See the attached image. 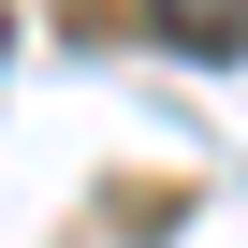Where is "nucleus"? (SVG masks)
Segmentation results:
<instances>
[{
	"instance_id": "nucleus-1",
	"label": "nucleus",
	"mask_w": 248,
	"mask_h": 248,
	"mask_svg": "<svg viewBox=\"0 0 248 248\" xmlns=\"http://www.w3.org/2000/svg\"><path fill=\"white\" fill-rule=\"evenodd\" d=\"M146 15H161L175 59H233V44H248V0H146Z\"/></svg>"
}]
</instances>
